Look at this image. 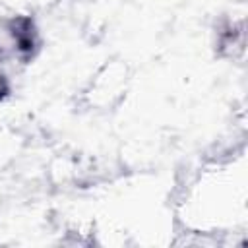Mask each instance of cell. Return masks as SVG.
Listing matches in <instances>:
<instances>
[{"mask_svg": "<svg viewBox=\"0 0 248 248\" xmlns=\"http://www.w3.org/2000/svg\"><path fill=\"white\" fill-rule=\"evenodd\" d=\"M242 155L200 172L182 200L184 221L194 232H223L225 225L246 215V172Z\"/></svg>", "mask_w": 248, "mask_h": 248, "instance_id": "1", "label": "cell"}]
</instances>
